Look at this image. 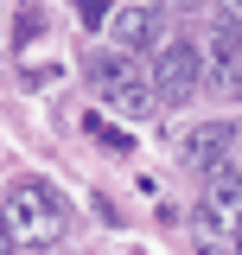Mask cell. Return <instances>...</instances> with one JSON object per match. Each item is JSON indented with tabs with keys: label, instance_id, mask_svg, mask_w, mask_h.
I'll list each match as a JSON object with an SVG mask.
<instances>
[{
	"label": "cell",
	"instance_id": "6da1fadb",
	"mask_svg": "<svg viewBox=\"0 0 242 255\" xmlns=\"http://www.w3.org/2000/svg\"><path fill=\"white\" fill-rule=\"evenodd\" d=\"M96 96L115 109V115H127V122H140L153 102H159V90H153V70L140 58H127V51H109V58H96Z\"/></svg>",
	"mask_w": 242,
	"mask_h": 255
},
{
	"label": "cell",
	"instance_id": "7a4b0ae2",
	"mask_svg": "<svg viewBox=\"0 0 242 255\" xmlns=\"http://www.w3.org/2000/svg\"><path fill=\"white\" fill-rule=\"evenodd\" d=\"M6 230H13V243H32V249H45V243H58L64 236V204L51 185H13L6 191Z\"/></svg>",
	"mask_w": 242,
	"mask_h": 255
},
{
	"label": "cell",
	"instance_id": "3957f363",
	"mask_svg": "<svg viewBox=\"0 0 242 255\" xmlns=\"http://www.w3.org/2000/svg\"><path fill=\"white\" fill-rule=\"evenodd\" d=\"M191 223H198L204 236H230L236 255H242V172L236 166H223L217 179H204L198 204H191Z\"/></svg>",
	"mask_w": 242,
	"mask_h": 255
},
{
	"label": "cell",
	"instance_id": "277c9868",
	"mask_svg": "<svg viewBox=\"0 0 242 255\" xmlns=\"http://www.w3.org/2000/svg\"><path fill=\"white\" fill-rule=\"evenodd\" d=\"M198 77H204V51H198L191 38H172V45L153 58V90H159L166 109L191 102V96H198Z\"/></svg>",
	"mask_w": 242,
	"mask_h": 255
},
{
	"label": "cell",
	"instance_id": "5b68a950",
	"mask_svg": "<svg viewBox=\"0 0 242 255\" xmlns=\"http://www.w3.org/2000/svg\"><path fill=\"white\" fill-rule=\"evenodd\" d=\"M230 19H236V13H230ZM230 19L204 32V45H198V51H204V77H211L217 90L236 96V90H242V38H236V26H230Z\"/></svg>",
	"mask_w": 242,
	"mask_h": 255
},
{
	"label": "cell",
	"instance_id": "8992f818",
	"mask_svg": "<svg viewBox=\"0 0 242 255\" xmlns=\"http://www.w3.org/2000/svg\"><path fill=\"white\" fill-rule=\"evenodd\" d=\"M230 147H236V128H230V122H204V128H191V134L179 140L185 166L204 172V179H217V172L230 166Z\"/></svg>",
	"mask_w": 242,
	"mask_h": 255
},
{
	"label": "cell",
	"instance_id": "52a82bcc",
	"mask_svg": "<svg viewBox=\"0 0 242 255\" xmlns=\"http://www.w3.org/2000/svg\"><path fill=\"white\" fill-rule=\"evenodd\" d=\"M153 26H159V6H121L115 13V32L127 38V45H147Z\"/></svg>",
	"mask_w": 242,
	"mask_h": 255
},
{
	"label": "cell",
	"instance_id": "ba28073f",
	"mask_svg": "<svg viewBox=\"0 0 242 255\" xmlns=\"http://www.w3.org/2000/svg\"><path fill=\"white\" fill-rule=\"evenodd\" d=\"M13 249V230H6V211H0V255Z\"/></svg>",
	"mask_w": 242,
	"mask_h": 255
},
{
	"label": "cell",
	"instance_id": "9c48e42d",
	"mask_svg": "<svg viewBox=\"0 0 242 255\" xmlns=\"http://www.w3.org/2000/svg\"><path fill=\"white\" fill-rule=\"evenodd\" d=\"M236 96H242V90H236Z\"/></svg>",
	"mask_w": 242,
	"mask_h": 255
}]
</instances>
